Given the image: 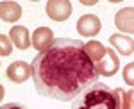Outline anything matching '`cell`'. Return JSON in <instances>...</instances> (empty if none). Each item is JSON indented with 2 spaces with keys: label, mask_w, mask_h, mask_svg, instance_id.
I'll list each match as a JSON object with an SVG mask.
<instances>
[{
  "label": "cell",
  "mask_w": 134,
  "mask_h": 109,
  "mask_svg": "<svg viewBox=\"0 0 134 109\" xmlns=\"http://www.w3.org/2000/svg\"><path fill=\"white\" fill-rule=\"evenodd\" d=\"M9 40L11 43H14V47L18 50H27L31 47V36L29 30L25 29L23 25H14L9 30Z\"/></svg>",
  "instance_id": "ba28073f"
},
{
  "label": "cell",
  "mask_w": 134,
  "mask_h": 109,
  "mask_svg": "<svg viewBox=\"0 0 134 109\" xmlns=\"http://www.w3.org/2000/svg\"><path fill=\"white\" fill-rule=\"evenodd\" d=\"M109 43L114 47L116 52H120L122 56H132L134 54V41L129 36H122V34H113L109 38Z\"/></svg>",
  "instance_id": "30bf717a"
},
{
  "label": "cell",
  "mask_w": 134,
  "mask_h": 109,
  "mask_svg": "<svg viewBox=\"0 0 134 109\" xmlns=\"http://www.w3.org/2000/svg\"><path fill=\"white\" fill-rule=\"evenodd\" d=\"M72 11H73L72 2H68V0H50V2H47V14L54 21L68 20Z\"/></svg>",
  "instance_id": "277c9868"
},
{
  "label": "cell",
  "mask_w": 134,
  "mask_h": 109,
  "mask_svg": "<svg viewBox=\"0 0 134 109\" xmlns=\"http://www.w3.org/2000/svg\"><path fill=\"white\" fill-rule=\"evenodd\" d=\"M132 7H125V9H120L114 16V23L120 30H124L127 34H132L134 25H132Z\"/></svg>",
  "instance_id": "8fae6325"
},
{
  "label": "cell",
  "mask_w": 134,
  "mask_h": 109,
  "mask_svg": "<svg viewBox=\"0 0 134 109\" xmlns=\"http://www.w3.org/2000/svg\"><path fill=\"white\" fill-rule=\"evenodd\" d=\"M132 72H134V63H129V64L124 68V80L129 84V88H132V84H134Z\"/></svg>",
  "instance_id": "9a60e30c"
},
{
  "label": "cell",
  "mask_w": 134,
  "mask_h": 109,
  "mask_svg": "<svg viewBox=\"0 0 134 109\" xmlns=\"http://www.w3.org/2000/svg\"><path fill=\"white\" fill-rule=\"evenodd\" d=\"M95 68H97V73H98V75L113 77L114 73L118 72V68H120V59H118V56L114 54V50L105 48L104 57L95 64Z\"/></svg>",
  "instance_id": "3957f363"
},
{
  "label": "cell",
  "mask_w": 134,
  "mask_h": 109,
  "mask_svg": "<svg viewBox=\"0 0 134 109\" xmlns=\"http://www.w3.org/2000/svg\"><path fill=\"white\" fill-rule=\"evenodd\" d=\"M84 50H86L88 57L93 61V64H97L104 57V54H105V47L102 43H98V41H88L84 45Z\"/></svg>",
  "instance_id": "7c38bea8"
},
{
  "label": "cell",
  "mask_w": 134,
  "mask_h": 109,
  "mask_svg": "<svg viewBox=\"0 0 134 109\" xmlns=\"http://www.w3.org/2000/svg\"><path fill=\"white\" fill-rule=\"evenodd\" d=\"M7 77L11 82H16L21 84L25 80H29L31 77V64L25 63V61H14L7 66Z\"/></svg>",
  "instance_id": "52a82bcc"
},
{
  "label": "cell",
  "mask_w": 134,
  "mask_h": 109,
  "mask_svg": "<svg viewBox=\"0 0 134 109\" xmlns=\"http://www.w3.org/2000/svg\"><path fill=\"white\" fill-rule=\"evenodd\" d=\"M31 77L41 97L72 102L82 89L98 80V73L82 41L57 38L50 48L34 57Z\"/></svg>",
  "instance_id": "6da1fadb"
},
{
  "label": "cell",
  "mask_w": 134,
  "mask_h": 109,
  "mask_svg": "<svg viewBox=\"0 0 134 109\" xmlns=\"http://www.w3.org/2000/svg\"><path fill=\"white\" fill-rule=\"evenodd\" d=\"M72 109H120V88L111 89L97 80L73 99Z\"/></svg>",
  "instance_id": "7a4b0ae2"
},
{
  "label": "cell",
  "mask_w": 134,
  "mask_h": 109,
  "mask_svg": "<svg viewBox=\"0 0 134 109\" xmlns=\"http://www.w3.org/2000/svg\"><path fill=\"white\" fill-rule=\"evenodd\" d=\"M21 16V7L16 2H0V20L7 21V23H14L18 21Z\"/></svg>",
  "instance_id": "9c48e42d"
},
{
  "label": "cell",
  "mask_w": 134,
  "mask_h": 109,
  "mask_svg": "<svg viewBox=\"0 0 134 109\" xmlns=\"http://www.w3.org/2000/svg\"><path fill=\"white\" fill-rule=\"evenodd\" d=\"M0 109H29L23 104H18V102H7V104H2Z\"/></svg>",
  "instance_id": "2e32d148"
},
{
  "label": "cell",
  "mask_w": 134,
  "mask_h": 109,
  "mask_svg": "<svg viewBox=\"0 0 134 109\" xmlns=\"http://www.w3.org/2000/svg\"><path fill=\"white\" fill-rule=\"evenodd\" d=\"M132 89L129 88V91L120 88V109H132Z\"/></svg>",
  "instance_id": "4fadbf2b"
},
{
  "label": "cell",
  "mask_w": 134,
  "mask_h": 109,
  "mask_svg": "<svg viewBox=\"0 0 134 109\" xmlns=\"http://www.w3.org/2000/svg\"><path fill=\"white\" fill-rule=\"evenodd\" d=\"M2 97H4V86L0 84V100H2Z\"/></svg>",
  "instance_id": "e0dca14e"
},
{
  "label": "cell",
  "mask_w": 134,
  "mask_h": 109,
  "mask_svg": "<svg viewBox=\"0 0 134 109\" xmlns=\"http://www.w3.org/2000/svg\"><path fill=\"white\" fill-rule=\"evenodd\" d=\"M54 32H52L48 27H40L32 32L31 36V45L38 52H45L47 48H50V45L54 43Z\"/></svg>",
  "instance_id": "8992f818"
},
{
  "label": "cell",
  "mask_w": 134,
  "mask_h": 109,
  "mask_svg": "<svg viewBox=\"0 0 134 109\" xmlns=\"http://www.w3.org/2000/svg\"><path fill=\"white\" fill-rule=\"evenodd\" d=\"M102 29V23H100V18L95 16V14H84L79 18L77 21V30L81 36H86V38H93L97 36Z\"/></svg>",
  "instance_id": "5b68a950"
},
{
  "label": "cell",
  "mask_w": 134,
  "mask_h": 109,
  "mask_svg": "<svg viewBox=\"0 0 134 109\" xmlns=\"http://www.w3.org/2000/svg\"><path fill=\"white\" fill-rule=\"evenodd\" d=\"M11 52H13V43H11L9 36L0 34V56L7 57V56H11Z\"/></svg>",
  "instance_id": "5bb4252c"
}]
</instances>
